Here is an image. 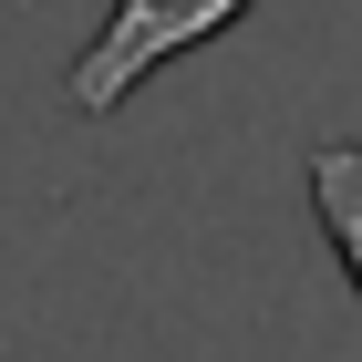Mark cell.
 I'll use <instances>...</instances> for the list:
<instances>
[{"label": "cell", "mask_w": 362, "mask_h": 362, "mask_svg": "<svg viewBox=\"0 0 362 362\" xmlns=\"http://www.w3.org/2000/svg\"><path fill=\"white\" fill-rule=\"evenodd\" d=\"M300 176H310V218H321V238H332L341 279L362 300V135H321Z\"/></svg>", "instance_id": "7a4b0ae2"}, {"label": "cell", "mask_w": 362, "mask_h": 362, "mask_svg": "<svg viewBox=\"0 0 362 362\" xmlns=\"http://www.w3.org/2000/svg\"><path fill=\"white\" fill-rule=\"evenodd\" d=\"M249 21V0H114L104 21L83 31V52H73V73H62V114H124L166 62L207 52L218 31Z\"/></svg>", "instance_id": "6da1fadb"}]
</instances>
